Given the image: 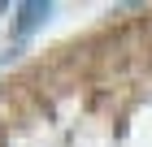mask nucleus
Returning a JSON list of instances; mask_svg holds the SVG:
<instances>
[{
  "instance_id": "obj_1",
  "label": "nucleus",
  "mask_w": 152,
  "mask_h": 147,
  "mask_svg": "<svg viewBox=\"0 0 152 147\" xmlns=\"http://www.w3.org/2000/svg\"><path fill=\"white\" fill-rule=\"evenodd\" d=\"M18 13H22V22H18V35H31L39 17H48V4H22Z\"/></svg>"
}]
</instances>
